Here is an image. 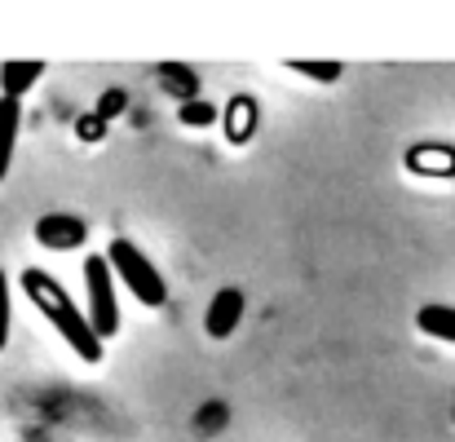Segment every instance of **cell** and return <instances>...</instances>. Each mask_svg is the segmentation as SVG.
Instances as JSON below:
<instances>
[{"mask_svg":"<svg viewBox=\"0 0 455 442\" xmlns=\"http://www.w3.org/2000/svg\"><path fill=\"white\" fill-rule=\"evenodd\" d=\"M22 293L31 296L36 309L58 327V336L76 350L80 363H102V341L93 336L89 318L76 309V301L67 296V288H62L53 275H44V270H22Z\"/></svg>","mask_w":455,"mask_h":442,"instance_id":"6da1fadb","label":"cell"},{"mask_svg":"<svg viewBox=\"0 0 455 442\" xmlns=\"http://www.w3.org/2000/svg\"><path fill=\"white\" fill-rule=\"evenodd\" d=\"M107 266H111V279H120L129 293L138 296L142 305H164L168 301V288H164V275L155 270V261L129 239H116L107 248Z\"/></svg>","mask_w":455,"mask_h":442,"instance_id":"7a4b0ae2","label":"cell"},{"mask_svg":"<svg viewBox=\"0 0 455 442\" xmlns=\"http://www.w3.org/2000/svg\"><path fill=\"white\" fill-rule=\"evenodd\" d=\"M84 288H89V327L98 341L120 332V301H116V279L107 257H84Z\"/></svg>","mask_w":455,"mask_h":442,"instance_id":"3957f363","label":"cell"},{"mask_svg":"<svg viewBox=\"0 0 455 442\" xmlns=\"http://www.w3.org/2000/svg\"><path fill=\"white\" fill-rule=\"evenodd\" d=\"M36 239L44 248H53V253H67V248H80L89 239V226L80 217H71V213H49V217L36 221Z\"/></svg>","mask_w":455,"mask_h":442,"instance_id":"277c9868","label":"cell"},{"mask_svg":"<svg viewBox=\"0 0 455 442\" xmlns=\"http://www.w3.org/2000/svg\"><path fill=\"white\" fill-rule=\"evenodd\" d=\"M239 318H243V293H239V288H221V293L208 301L204 327H208V336L226 341V336L239 327Z\"/></svg>","mask_w":455,"mask_h":442,"instance_id":"5b68a950","label":"cell"},{"mask_svg":"<svg viewBox=\"0 0 455 442\" xmlns=\"http://www.w3.org/2000/svg\"><path fill=\"white\" fill-rule=\"evenodd\" d=\"M18 129H22V102H13V98H0V181L9 177L13 147H18Z\"/></svg>","mask_w":455,"mask_h":442,"instance_id":"8992f818","label":"cell"},{"mask_svg":"<svg viewBox=\"0 0 455 442\" xmlns=\"http://www.w3.org/2000/svg\"><path fill=\"white\" fill-rule=\"evenodd\" d=\"M44 76V62H4L0 67V98H13V102H22V93L36 84Z\"/></svg>","mask_w":455,"mask_h":442,"instance_id":"52a82bcc","label":"cell"},{"mask_svg":"<svg viewBox=\"0 0 455 442\" xmlns=\"http://www.w3.org/2000/svg\"><path fill=\"white\" fill-rule=\"evenodd\" d=\"M416 327L425 332V336H434V341H447L455 345V305H420V314H416Z\"/></svg>","mask_w":455,"mask_h":442,"instance_id":"ba28073f","label":"cell"},{"mask_svg":"<svg viewBox=\"0 0 455 442\" xmlns=\"http://www.w3.org/2000/svg\"><path fill=\"white\" fill-rule=\"evenodd\" d=\"M159 84H164L168 93H177L181 107L199 98V76H195V67H186V62H164V67H159Z\"/></svg>","mask_w":455,"mask_h":442,"instance_id":"9c48e42d","label":"cell"},{"mask_svg":"<svg viewBox=\"0 0 455 442\" xmlns=\"http://www.w3.org/2000/svg\"><path fill=\"white\" fill-rule=\"evenodd\" d=\"M288 67H292L297 76L318 80V84H331V80H340V62H301V58H292Z\"/></svg>","mask_w":455,"mask_h":442,"instance_id":"30bf717a","label":"cell"},{"mask_svg":"<svg viewBox=\"0 0 455 442\" xmlns=\"http://www.w3.org/2000/svg\"><path fill=\"white\" fill-rule=\"evenodd\" d=\"M124 102H129V98H124L120 89H111V93H102V102H98V111H93V120H102V125H107L111 116H120V111H124Z\"/></svg>","mask_w":455,"mask_h":442,"instance_id":"8fae6325","label":"cell"},{"mask_svg":"<svg viewBox=\"0 0 455 442\" xmlns=\"http://www.w3.org/2000/svg\"><path fill=\"white\" fill-rule=\"evenodd\" d=\"M181 120H186V125H199V129H204V125H212V120H217V111H212V107H208V102L199 98V102H186V107H181Z\"/></svg>","mask_w":455,"mask_h":442,"instance_id":"7c38bea8","label":"cell"},{"mask_svg":"<svg viewBox=\"0 0 455 442\" xmlns=\"http://www.w3.org/2000/svg\"><path fill=\"white\" fill-rule=\"evenodd\" d=\"M9 345V275L0 270V350Z\"/></svg>","mask_w":455,"mask_h":442,"instance_id":"4fadbf2b","label":"cell"},{"mask_svg":"<svg viewBox=\"0 0 455 442\" xmlns=\"http://www.w3.org/2000/svg\"><path fill=\"white\" fill-rule=\"evenodd\" d=\"M98 133H102V120H84L80 125V138H98Z\"/></svg>","mask_w":455,"mask_h":442,"instance_id":"5bb4252c","label":"cell"}]
</instances>
